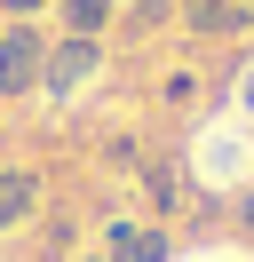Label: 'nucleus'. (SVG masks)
<instances>
[{"instance_id": "obj_3", "label": "nucleus", "mask_w": 254, "mask_h": 262, "mask_svg": "<svg viewBox=\"0 0 254 262\" xmlns=\"http://www.w3.org/2000/svg\"><path fill=\"white\" fill-rule=\"evenodd\" d=\"M40 207V175L32 167H0V230H24Z\"/></svg>"}, {"instance_id": "obj_5", "label": "nucleus", "mask_w": 254, "mask_h": 262, "mask_svg": "<svg viewBox=\"0 0 254 262\" xmlns=\"http://www.w3.org/2000/svg\"><path fill=\"white\" fill-rule=\"evenodd\" d=\"M56 16H64V40H95L111 24V0H56Z\"/></svg>"}, {"instance_id": "obj_2", "label": "nucleus", "mask_w": 254, "mask_h": 262, "mask_svg": "<svg viewBox=\"0 0 254 262\" xmlns=\"http://www.w3.org/2000/svg\"><path fill=\"white\" fill-rule=\"evenodd\" d=\"M95 64H103V48L95 40H48V96H72V88H88L95 80Z\"/></svg>"}, {"instance_id": "obj_7", "label": "nucleus", "mask_w": 254, "mask_h": 262, "mask_svg": "<svg viewBox=\"0 0 254 262\" xmlns=\"http://www.w3.org/2000/svg\"><path fill=\"white\" fill-rule=\"evenodd\" d=\"M0 8H8L16 24H32V16H40V8H48V0H0Z\"/></svg>"}, {"instance_id": "obj_8", "label": "nucleus", "mask_w": 254, "mask_h": 262, "mask_svg": "<svg viewBox=\"0 0 254 262\" xmlns=\"http://www.w3.org/2000/svg\"><path fill=\"white\" fill-rule=\"evenodd\" d=\"M238 223H246V230H254V199H246V207H238Z\"/></svg>"}, {"instance_id": "obj_1", "label": "nucleus", "mask_w": 254, "mask_h": 262, "mask_svg": "<svg viewBox=\"0 0 254 262\" xmlns=\"http://www.w3.org/2000/svg\"><path fill=\"white\" fill-rule=\"evenodd\" d=\"M40 80H48V40H40V24H8V32H0V103L32 96Z\"/></svg>"}, {"instance_id": "obj_4", "label": "nucleus", "mask_w": 254, "mask_h": 262, "mask_svg": "<svg viewBox=\"0 0 254 262\" xmlns=\"http://www.w3.org/2000/svg\"><path fill=\"white\" fill-rule=\"evenodd\" d=\"M111 262H167V238L135 223H111Z\"/></svg>"}, {"instance_id": "obj_9", "label": "nucleus", "mask_w": 254, "mask_h": 262, "mask_svg": "<svg viewBox=\"0 0 254 262\" xmlns=\"http://www.w3.org/2000/svg\"><path fill=\"white\" fill-rule=\"evenodd\" d=\"M79 262H111V254H79Z\"/></svg>"}, {"instance_id": "obj_6", "label": "nucleus", "mask_w": 254, "mask_h": 262, "mask_svg": "<svg viewBox=\"0 0 254 262\" xmlns=\"http://www.w3.org/2000/svg\"><path fill=\"white\" fill-rule=\"evenodd\" d=\"M238 24H246L238 0H190V32H238Z\"/></svg>"}]
</instances>
